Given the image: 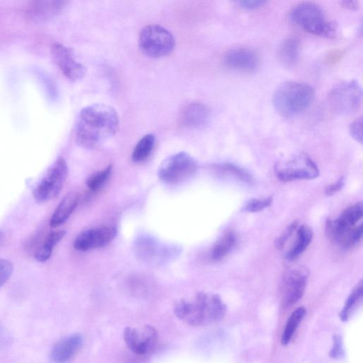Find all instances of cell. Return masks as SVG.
I'll use <instances>...</instances> for the list:
<instances>
[{
  "instance_id": "cell-1",
  "label": "cell",
  "mask_w": 363,
  "mask_h": 363,
  "mask_svg": "<svg viewBox=\"0 0 363 363\" xmlns=\"http://www.w3.org/2000/svg\"><path fill=\"white\" fill-rule=\"evenodd\" d=\"M118 126V116L113 107L103 104L88 106L78 116L76 143L84 148H94L113 135Z\"/></svg>"
},
{
  "instance_id": "cell-2",
  "label": "cell",
  "mask_w": 363,
  "mask_h": 363,
  "mask_svg": "<svg viewBox=\"0 0 363 363\" xmlns=\"http://www.w3.org/2000/svg\"><path fill=\"white\" fill-rule=\"evenodd\" d=\"M226 306L215 294L199 292L191 298H182L174 307L175 315L191 326H204L221 320Z\"/></svg>"
},
{
  "instance_id": "cell-3",
  "label": "cell",
  "mask_w": 363,
  "mask_h": 363,
  "mask_svg": "<svg viewBox=\"0 0 363 363\" xmlns=\"http://www.w3.org/2000/svg\"><path fill=\"white\" fill-rule=\"evenodd\" d=\"M315 99L313 89L302 82H284L279 84L273 94V104L283 116L292 117L307 110Z\"/></svg>"
},
{
  "instance_id": "cell-4",
  "label": "cell",
  "mask_w": 363,
  "mask_h": 363,
  "mask_svg": "<svg viewBox=\"0 0 363 363\" xmlns=\"http://www.w3.org/2000/svg\"><path fill=\"white\" fill-rule=\"evenodd\" d=\"M362 206L361 203H355L346 208L338 218L327 223L326 230L330 238L345 248H350L357 244L362 236V224L355 225L362 219Z\"/></svg>"
},
{
  "instance_id": "cell-5",
  "label": "cell",
  "mask_w": 363,
  "mask_h": 363,
  "mask_svg": "<svg viewBox=\"0 0 363 363\" xmlns=\"http://www.w3.org/2000/svg\"><path fill=\"white\" fill-rule=\"evenodd\" d=\"M290 16L294 23L309 33L327 38H333L336 33L335 23L328 21L323 9L315 3L296 5Z\"/></svg>"
},
{
  "instance_id": "cell-6",
  "label": "cell",
  "mask_w": 363,
  "mask_h": 363,
  "mask_svg": "<svg viewBox=\"0 0 363 363\" xmlns=\"http://www.w3.org/2000/svg\"><path fill=\"white\" fill-rule=\"evenodd\" d=\"M197 169L195 159L186 152H179L169 156L161 163L157 176L165 184H177L191 178Z\"/></svg>"
},
{
  "instance_id": "cell-7",
  "label": "cell",
  "mask_w": 363,
  "mask_h": 363,
  "mask_svg": "<svg viewBox=\"0 0 363 363\" xmlns=\"http://www.w3.org/2000/svg\"><path fill=\"white\" fill-rule=\"evenodd\" d=\"M138 40L142 52L147 56L154 58L168 55L175 45L173 35L159 25L145 26L140 33Z\"/></svg>"
},
{
  "instance_id": "cell-8",
  "label": "cell",
  "mask_w": 363,
  "mask_h": 363,
  "mask_svg": "<svg viewBox=\"0 0 363 363\" xmlns=\"http://www.w3.org/2000/svg\"><path fill=\"white\" fill-rule=\"evenodd\" d=\"M328 99L335 113L343 116L351 115L361 106L362 88L356 81L343 82L333 87Z\"/></svg>"
},
{
  "instance_id": "cell-9",
  "label": "cell",
  "mask_w": 363,
  "mask_h": 363,
  "mask_svg": "<svg viewBox=\"0 0 363 363\" xmlns=\"http://www.w3.org/2000/svg\"><path fill=\"white\" fill-rule=\"evenodd\" d=\"M68 175V167L62 157H58L36 186L33 196L38 203L53 199L60 193Z\"/></svg>"
},
{
  "instance_id": "cell-10",
  "label": "cell",
  "mask_w": 363,
  "mask_h": 363,
  "mask_svg": "<svg viewBox=\"0 0 363 363\" xmlns=\"http://www.w3.org/2000/svg\"><path fill=\"white\" fill-rule=\"evenodd\" d=\"M277 177L283 182L312 179L319 175V170L314 162L303 154L280 161L274 166Z\"/></svg>"
},
{
  "instance_id": "cell-11",
  "label": "cell",
  "mask_w": 363,
  "mask_h": 363,
  "mask_svg": "<svg viewBox=\"0 0 363 363\" xmlns=\"http://www.w3.org/2000/svg\"><path fill=\"white\" fill-rule=\"evenodd\" d=\"M123 339L132 352L142 355L148 354L155 348L158 333L150 325L128 326L123 331Z\"/></svg>"
},
{
  "instance_id": "cell-12",
  "label": "cell",
  "mask_w": 363,
  "mask_h": 363,
  "mask_svg": "<svg viewBox=\"0 0 363 363\" xmlns=\"http://www.w3.org/2000/svg\"><path fill=\"white\" fill-rule=\"evenodd\" d=\"M50 54L55 65L69 81L76 82L84 76L85 67L77 60L69 48L55 43L50 47Z\"/></svg>"
},
{
  "instance_id": "cell-13",
  "label": "cell",
  "mask_w": 363,
  "mask_h": 363,
  "mask_svg": "<svg viewBox=\"0 0 363 363\" xmlns=\"http://www.w3.org/2000/svg\"><path fill=\"white\" fill-rule=\"evenodd\" d=\"M117 230L112 226H100L81 232L74 239V247L79 251H89L106 246L116 236Z\"/></svg>"
},
{
  "instance_id": "cell-14",
  "label": "cell",
  "mask_w": 363,
  "mask_h": 363,
  "mask_svg": "<svg viewBox=\"0 0 363 363\" xmlns=\"http://www.w3.org/2000/svg\"><path fill=\"white\" fill-rule=\"evenodd\" d=\"M306 281L307 274L303 269H292L285 274L282 285L281 303L283 307L289 308L301 298L306 289Z\"/></svg>"
},
{
  "instance_id": "cell-15",
  "label": "cell",
  "mask_w": 363,
  "mask_h": 363,
  "mask_svg": "<svg viewBox=\"0 0 363 363\" xmlns=\"http://www.w3.org/2000/svg\"><path fill=\"white\" fill-rule=\"evenodd\" d=\"M67 1H32L26 6V17L33 22H43L57 16L67 6Z\"/></svg>"
},
{
  "instance_id": "cell-16",
  "label": "cell",
  "mask_w": 363,
  "mask_h": 363,
  "mask_svg": "<svg viewBox=\"0 0 363 363\" xmlns=\"http://www.w3.org/2000/svg\"><path fill=\"white\" fill-rule=\"evenodd\" d=\"M224 64L228 68L235 70L252 72L258 67L259 57L250 49L236 48L225 53Z\"/></svg>"
},
{
  "instance_id": "cell-17",
  "label": "cell",
  "mask_w": 363,
  "mask_h": 363,
  "mask_svg": "<svg viewBox=\"0 0 363 363\" xmlns=\"http://www.w3.org/2000/svg\"><path fill=\"white\" fill-rule=\"evenodd\" d=\"M83 339L80 334L74 333L59 340L52 348L50 358L52 363H67L79 352Z\"/></svg>"
},
{
  "instance_id": "cell-18",
  "label": "cell",
  "mask_w": 363,
  "mask_h": 363,
  "mask_svg": "<svg viewBox=\"0 0 363 363\" xmlns=\"http://www.w3.org/2000/svg\"><path fill=\"white\" fill-rule=\"evenodd\" d=\"M210 111L208 107L199 102L187 105L181 114L182 124L189 128H201L205 126L209 120Z\"/></svg>"
},
{
  "instance_id": "cell-19",
  "label": "cell",
  "mask_w": 363,
  "mask_h": 363,
  "mask_svg": "<svg viewBox=\"0 0 363 363\" xmlns=\"http://www.w3.org/2000/svg\"><path fill=\"white\" fill-rule=\"evenodd\" d=\"M81 195L76 191L68 193L60 202L54 211L50 221L52 228L63 224L78 206Z\"/></svg>"
},
{
  "instance_id": "cell-20",
  "label": "cell",
  "mask_w": 363,
  "mask_h": 363,
  "mask_svg": "<svg viewBox=\"0 0 363 363\" xmlns=\"http://www.w3.org/2000/svg\"><path fill=\"white\" fill-rule=\"evenodd\" d=\"M296 230L295 241L285 255L288 260H294L300 256L308 247L313 238V232L308 226L301 225Z\"/></svg>"
},
{
  "instance_id": "cell-21",
  "label": "cell",
  "mask_w": 363,
  "mask_h": 363,
  "mask_svg": "<svg viewBox=\"0 0 363 363\" xmlns=\"http://www.w3.org/2000/svg\"><path fill=\"white\" fill-rule=\"evenodd\" d=\"M300 54V44L297 39L290 38L286 40L278 51L279 62L286 67L294 66L298 61Z\"/></svg>"
},
{
  "instance_id": "cell-22",
  "label": "cell",
  "mask_w": 363,
  "mask_h": 363,
  "mask_svg": "<svg viewBox=\"0 0 363 363\" xmlns=\"http://www.w3.org/2000/svg\"><path fill=\"white\" fill-rule=\"evenodd\" d=\"M237 245V236L229 231L223 235L213 245L211 257L213 261H220L228 256Z\"/></svg>"
},
{
  "instance_id": "cell-23",
  "label": "cell",
  "mask_w": 363,
  "mask_h": 363,
  "mask_svg": "<svg viewBox=\"0 0 363 363\" xmlns=\"http://www.w3.org/2000/svg\"><path fill=\"white\" fill-rule=\"evenodd\" d=\"M65 233L64 230H55L48 233L38 247L35 259L40 262L49 259L55 246L64 238Z\"/></svg>"
},
{
  "instance_id": "cell-24",
  "label": "cell",
  "mask_w": 363,
  "mask_h": 363,
  "mask_svg": "<svg viewBox=\"0 0 363 363\" xmlns=\"http://www.w3.org/2000/svg\"><path fill=\"white\" fill-rule=\"evenodd\" d=\"M305 315L306 309L303 307L297 308L291 313L281 335L282 345H286L291 341Z\"/></svg>"
},
{
  "instance_id": "cell-25",
  "label": "cell",
  "mask_w": 363,
  "mask_h": 363,
  "mask_svg": "<svg viewBox=\"0 0 363 363\" xmlns=\"http://www.w3.org/2000/svg\"><path fill=\"white\" fill-rule=\"evenodd\" d=\"M155 143V135L152 133L145 135L136 144L132 152V160L135 162L145 160L151 154Z\"/></svg>"
},
{
  "instance_id": "cell-26",
  "label": "cell",
  "mask_w": 363,
  "mask_h": 363,
  "mask_svg": "<svg viewBox=\"0 0 363 363\" xmlns=\"http://www.w3.org/2000/svg\"><path fill=\"white\" fill-rule=\"evenodd\" d=\"M363 294V284L360 281L347 297L343 308L340 313V318L347 321L357 306L361 303Z\"/></svg>"
},
{
  "instance_id": "cell-27",
  "label": "cell",
  "mask_w": 363,
  "mask_h": 363,
  "mask_svg": "<svg viewBox=\"0 0 363 363\" xmlns=\"http://www.w3.org/2000/svg\"><path fill=\"white\" fill-rule=\"evenodd\" d=\"M214 168L218 172L233 176L242 182L250 184L252 182V179L247 172L234 164L230 163L220 164L216 165Z\"/></svg>"
},
{
  "instance_id": "cell-28",
  "label": "cell",
  "mask_w": 363,
  "mask_h": 363,
  "mask_svg": "<svg viewBox=\"0 0 363 363\" xmlns=\"http://www.w3.org/2000/svg\"><path fill=\"white\" fill-rule=\"evenodd\" d=\"M112 164H109L102 170L94 173L86 180L88 188L94 192L99 191L108 180L112 172Z\"/></svg>"
},
{
  "instance_id": "cell-29",
  "label": "cell",
  "mask_w": 363,
  "mask_h": 363,
  "mask_svg": "<svg viewBox=\"0 0 363 363\" xmlns=\"http://www.w3.org/2000/svg\"><path fill=\"white\" fill-rule=\"evenodd\" d=\"M272 202V197L264 199H253L249 201L244 206L243 210L247 212H258L267 208Z\"/></svg>"
},
{
  "instance_id": "cell-30",
  "label": "cell",
  "mask_w": 363,
  "mask_h": 363,
  "mask_svg": "<svg viewBox=\"0 0 363 363\" xmlns=\"http://www.w3.org/2000/svg\"><path fill=\"white\" fill-rule=\"evenodd\" d=\"M13 270V264L6 259L0 258V287H1L10 278Z\"/></svg>"
},
{
  "instance_id": "cell-31",
  "label": "cell",
  "mask_w": 363,
  "mask_h": 363,
  "mask_svg": "<svg viewBox=\"0 0 363 363\" xmlns=\"http://www.w3.org/2000/svg\"><path fill=\"white\" fill-rule=\"evenodd\" d=\"M344 350L342 340L339 335H334L333 345L330 351V356L333 359H340L343 356Z\"/></svg>"
},
{
  "instance_id": "cell-32",
  "label": "cell",
  "mask_w": 363,
  "mask_h": 363,
  "mask_svg": "<svg viewBox=\"0 0 363 363\" xmlns=\"http://www.w3.org/2000/svg\"><path fill=\"white\" fill-rule=\"evenodd\" d=\"M349 132L350 135L357 142H362V117L357 118L350 125Z\"/></svg>"
},
{
  "instance_id": "cell-33",
  "label": "cell",
  "mask_w": 363,
  "mask_h": 363,
  "mask_svg": "<svg viewBox=\"0 0 363 363\" xmlns=\"http://www.w3.org/2000/svg\"><path fill=\"white\" fill-rule=\"evenodd\" d=\"M13 336L8 328L0 322V351L10 347Z\"/></svg>"
},
{
  "instance_id": "cell-34",
  "label": "cell",
  "mask_w": 363,
  "mask_h": 363,
  "mask_svg": "<svg viewBox=\"0 0 363 363\" xmlns=\"http://www.w3.org/2000/svg\"><path fill=\"white\" fill-rule=\"evenodd\" d=\"M297 228V223L296 222L291 223L288 228L285 230L283 234L278 238L276 241V246L279 249H282L287 242L289 238L292 235L294 230Z\"/></svg>"
},
{
  "instance_id": "cell-35",
  "label": "cell",
  "mask_w": 363,
  "mask_h": 363,
  "mask_svg": "<svg viewBox=\"0 0 363 363\" xmlns=\"http://www.w3.org/2000/svg\"><path fill=\"white\" fill-rule=\"evenodd\" d=\"M267 1L263 0H242L237 1V4L246 10H254L263 6Z\"/></svg>"
},
{
  "instance_id": "cell-36",
  "label": "cell",
  "mask_w": 363,
  "mask_h": 363,
  "mask_svg": "<svg viewBox=\"0 0 363 363\" xmlns=\"http://www.w3.org/2000/svg\"><path fill=\"white\" fill-rule=\"evenodd\" d=\"M343 186L344 180L342 178H340L335 183H333L326 187L325 194L330 196L333 195L339 191L340 190H341Z\"/></svg>"
},
{
  "instance_id": "cell-37",
  "label": "cell",
  "mask_w": 363,
  "mask_h": 363,
  "mask_svg": "<svg viewBox=\"0 0 363 363\" xmlns=\"http://www.w3.org/2000/svg\"><path fill=\"white\" fill-rule=\"evenodd\" d=\"M340 3L342 6L350 10H355L359 6V2L356 1H343Z\"/></svg>"
},
{
  "instance_id": "cell-38",
  "label": "cell",
  "mask_w": 363,
  "mask_h": 363,
  "mask_svg": "<svg viewBox=\"0 0 363 363\" xmlns=\"http://www.w3.org/2000/svg\"><path fill=\"white\" fill-rule=\"evenodd\" d=\"M2 238H3V235L1 234V233L0 232V243L2 241Z\"/></svg>"
}]
</instances>
